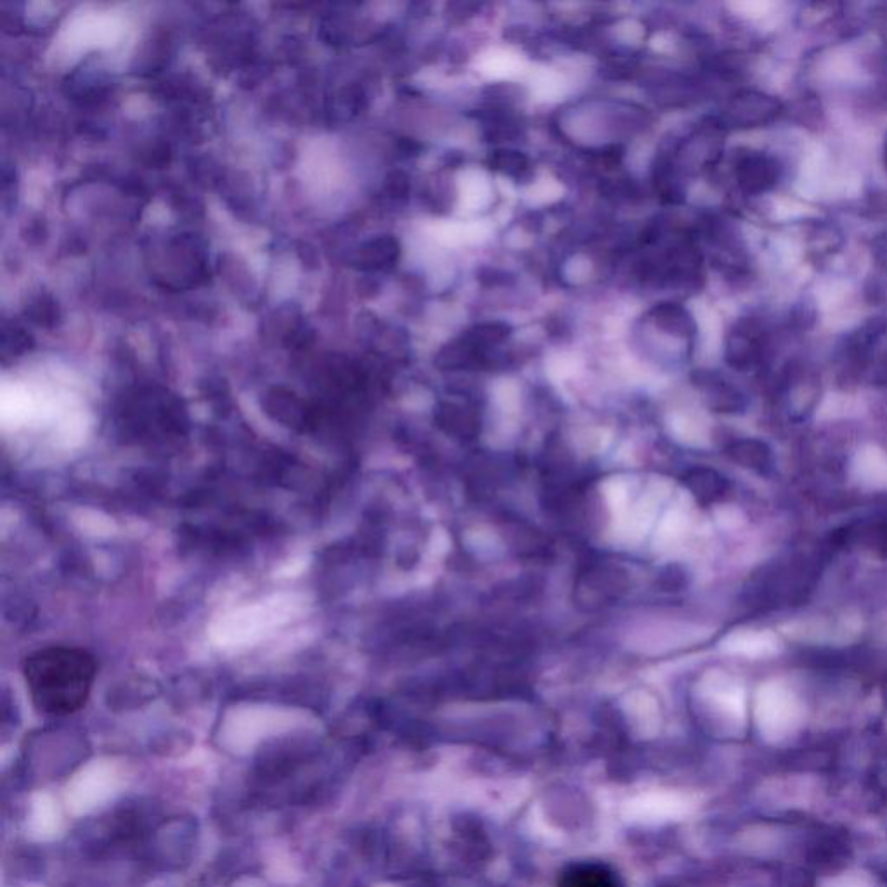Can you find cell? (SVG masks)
I'll return each mask as SVG.
<instances>
[{
	"instance_id": "cell-8",
	"label": "cell",
	"mask_w": 887,
	"mask_h": 887,
	"mask_svg": "<svg viewBox=\"0 0 887 887\" xmlns=\"http://www.w3.org/2000/svg\"><path fill=\"white\" fill-rule=\"evenodd\" d=\"M496 169H501L508 175H522L529 169V162L518 151H498L493 160Z\"/></svg>"
},
{
	"instance_id": "cell-4",
	"label": "cell",
	"mask_w": 887,
	"mask_h": 887,
	"mask_svg": "<svg viewBox=\"0 0 887 887\" xmlns=\"http://www.w3.org/2000/svg\"><path fill=\"white\" fill-rule=\"evenodd\" d=\"M681 484L687 487L690 494L699 501L700 505H713V503L723 498L726 491H728V482H726L725 477L713 470V468H688L687 472L683 473V477H681Z\"/></svg>"
},
{
	"instance_id": "cell-5",
	"label": "cell",
	"mask_w": 887,
	"mask_h": 887,
	"mask_svg": "<svg viewBox=\"0 0 887 887\" xmlns=\"http://www.w3.org/2000/svg\"><path fill=\"white\" fill-rule=\"evenodd\" d=\"M558 887H621V882L607 865L583 862L565 868L558 879Z\"/></svg>"
},
{
	"instance_id": "cell-6",
	"label": "cell",
	"mask_w": 887,
	"mask_h": 887,
	"mask_svg": "<svg viewBox=\"0 0 887 887\" xmlns=\"http://www.w3.org/2000/svg\"><path fill=\"white\" fill-rule=\"evenodd\" d=\"M728 456L742 467L763 472L770 465V451L758 441H735L726 449Z\"/></svg>"
},
{
	"instance_id": "cell-7",
	"label": "cell",
	"mask_w": 887,
	"mask_h": 887,
	"mask_svg": "<svg viewBox=\"0 0 887 887\" xmlns=\"http://www.w3.org/2000/svg\"><path fill=\"white\" fill-rule=\"evenodd\" d=\"M397 253H399L397 241L392 238H380L366 248V262L375 267L389 266L397 259Z\"/></svg>"
},
{
	"instance_id": "cell-2",
	"label": "cell",
	"mask_w": 887,
	"mask_h": 887,
	"mask_svg": "<svg viewBox=\"0 0 887 887\" xmlns=\"http://www.w3.org/2000/svg\"><path fill=\"white\" fill-rule=\"evenodd\" d=\"M628 586V574L619 565L590 562L579 570L574 593L579 607L598 610L619 602Z\"/></svg>"
},
{
	"instance_id": "cell-1",
	"label": "cell",
	"mask_w": 887,
	"mask_h": 887,
	"mask_svg": "<svg viewBox=\"0 0 887 887\" xmlns=\"http://www.w3.org/2000/svg\"><path fill=\"white\" fill-rule=\"evenodd\" d=\"M26 685L40 713L65 716L84 706L96 680V662L82 648L47 647L26 657Z\"/></svg>"
},
{
	"instance_id": "cell-9",
	"label": "cell",
	"mask_w": 887,
	"mask_h": 887,
	"mask_svg": "<svg viewBox=\"0 0 887 887\" xmlns=\"http://www.w3.org/2000/svg\"><path fill=\"white\" fill-rule=\"evenodd\" d=\"M886 160H887V151H886Z\"/></svg>"
},
{
	"instance_id": "cell-3",
	"label": "cell",
	"mask_w": 887,
	"mask_h": 887,
	"mask_svg": "<svg viewBox=\"0 0 887 887\" xmlns=\"http://www.w3.org/2000/svg\"><path fill=\"white\" fill-rule=\"evenodd\" d=\"M435 423L444 434L461 441H473L479 434L477 413L456 402H441L435 409Z\"/></svg>"
}]
</instances>
